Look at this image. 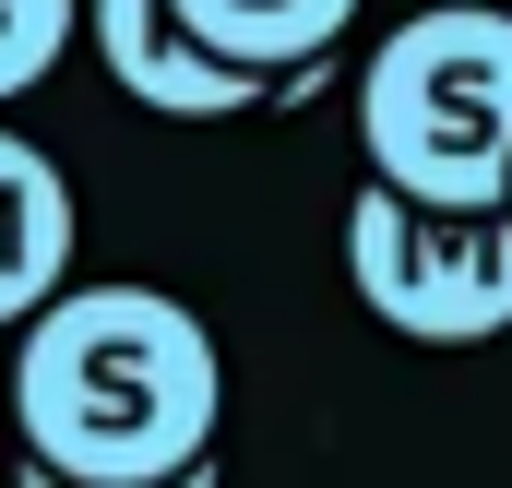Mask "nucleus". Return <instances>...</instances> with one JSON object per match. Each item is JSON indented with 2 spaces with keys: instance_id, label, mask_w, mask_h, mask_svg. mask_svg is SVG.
<instances>
[{
  "instance_id": "obj_1",
  "label": "nucleus",
  "mask_w": 512,
  "mask_h": 488,
  "mask_svg": "<svg viewBox=\"0 0 512 488\" xmlns=\"http://www.w3.org/2000/svg\"><path fill=\"white\" fill-rule=\"evenodd\" d=\"M12 441L72 488H155L215 453L227 358L167 286H60L12 322Z\"/></svg>"
},
{
  "instance_id": "obj_2",
  "label": "nucleus",
  "mask_w": 512,
  "mask_h": 488,
  "mask_svg": "<svg viewBox=\"0 0 512 488\" xmlns=\"http://www.w3.org/2000/svg\"><path fill=\"white\" fill-rule=\"evenodd\" d=\"M358 143L370 179L441 215H501L512 191V12L429 0L405 12L358 72Z\"/></svg>"
},
{
  "instance_id": "obj_3",
  "label": "nucleus",
  "mask_w": 512,
  "mask_h": 488,
  "mask_svg": "<svg viewBox=\"0 0 512 488\" xmlns=\"http://www.w3.org/2000/svg\"><path fill=\"white\" fill-rule=\"evenodd\" d=\"M346 286L405 346H489V334H512V203L441 215V203H405L370 179L346 203Z\"/></svg>"
},
{
  "instance_id": "obj_4",
  "label": "nucleus",
  "mask_w": 512,
  "mask_h": 488,
  "mask_svg": "<svg viewBox=\"0 0 512 488\" xmlns=\"http://www.w3.org/2000/svg\"><path fill=\"white\" fill-rule=\"evenodd\" d=\"M84 24H96V72L120 84L131 108H155V120H251L262 96H310V84H322V60H298V72H239V60H215V48H191V36L167 24V0H84Z\"/></svg>"
},
{
  "instance_id": "obj_5",
  "label": "nucleus",
  "mask_w": 512,
  "mask_h": 488,
  "mask_svg": "<svg viewBox=\"0 0 512 488\" xmlns=\"http://www.w3.org/2000/svg\"><path fill=\"white\" fill-rule=\"evenodd\" d=\"M60 286H72V179L48 143L0 131V322H24Z\"/></svg>"
},
{
  "instance_id": "obj_6",
  "label": "nucleus",
  "mask_w": 512,
  "mask_h": 488,
  "mask_svg": "<svg viewBox=\"0 0 512 488\" xmlns=\"http://www.w3.org/2000/svg\"><path fill=\"white\" fill-rule=\"evenodd\" d=\"M167 24L239 72H298V60H334L358 0H167Z\"/></svg>"
},
{
  "instance_id": "obj_7",
  "label": "nucleus",
  "mask_w": 512,
  "mask_h": 488,
  "mask_svg": "<svg viewBox=\"0 0 512 488\" xmlns=\"http://www.w3.org/2000/svg\"><path fill=\"white\" fill-rule=\"evenodd\" d=\"M72 36H84V0H0V108L36 96Z\"/></svg>"
},
{
  "instance_id": "obj_8",
  "label": "nucleus",
  "mask_w": 512,
  "mask_h": 488,
  "mask_svg": "<svg viewBox=\"0 0 512 488\" xmlns=\"http://www.w3.org/2000/svg\"><path fill=\"white\" fill-rule=\"evenodd\" d=\"M12 488H72V477H48V465H12ZM155 488H215V453H203V465H179V477H155Z\"/></svg>"
},
{
  "instance_id": "obj_9",
  "label": "nucleus",
  "mask_w": 512,
  "mask_h": 488,
  "mask_svg": "<svg viewBox=\"0 0 512 488\" xmlns=\"http://www.w3.org/2000/svg\"><path fill=\"white\" fill-rule=\"evenodd\" d=\"M501 203H512V191H501Z\"/></svg>"
}]
</instances>
